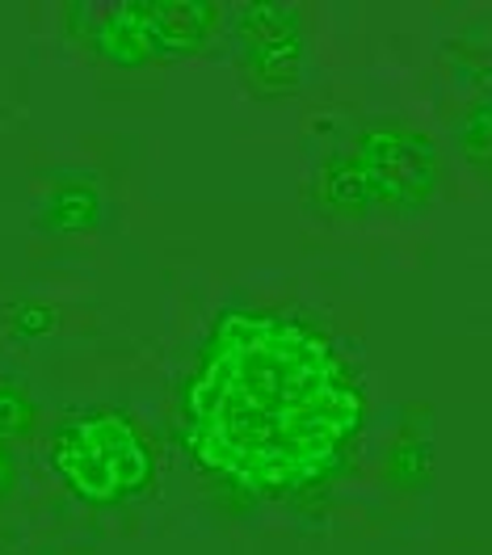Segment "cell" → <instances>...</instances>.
Returning a JSON list of instances; mask_svg holds the SVG:
<instances>
[{"instance_id":"6da1fadb","label":"cell","mask_w":492,"mask_h":555,"mask_svg":"<svg viewBox=\"0 0 492 555\" xmlns=\"http://www.w3.org/2000/svg\"><path fill=\"white\" fill-rule=\"evenodd\" d=\"M362 425L366 396L337 346L279 312L219 315L177 404L194 467L266 501L333 485Z\"/></svg>"},{"instance_id":"7a4b0ae2","label":"cell","mask_w":492,"mask_h":555,"mask_svg":"<svg viewBox=\"0 0 492 555\" xmlns=\"http://www.w3.org/2000/svg\"><path fill=\"white\" fill-rule=\"evenodd\" d=\"M51 463L60 480L72 488V496H80L93 509L122 505L147 492L156 480V451L147 434L114 409L68 421L51 442Z\"/></svg>"},{"instance_id":"3957f363","label":"cell","mask_w":492,"mask_h":555,"mask_svg":"<svg viewBox=\"0 0 492 555\" xmlns=\"http://www.w3.org/2000/svg\"><path fill=\"white\" fill-rule=\"evenodd\" d=\"M72 26L85 35L89 51L102 55L118 68H147V64H169L198 55L211 42L219 26V4L211 0H127L109 4L102 17Z\"/></svg>"},{"instance_id":"277c9868","label":"cell","mask_w":492,"mask_h":555,"mask_svg":"<svg viewBox=\"0 0 492 555\" xmlns=\"http://www.w3.org/2000/svg\"><path fill=\"white\" fill-rule=\"evenodd\" d=\"M353 160L371 177L379 207H422L438 190V147L417 131L375 127L353 139Z\"/></svg>"},{"instance_id":"5b68a950","label":"cell","mask_w":492,"mask_h":555,"mask_svg":"<svg viewBox=\"0 0 492 555\" xmlns=\"http://www.w3.org/2000/svg\"><path fill=\"white\" fill-rule=\"evenodd\" d=\"M236 38L245 51L248 80L261 93H290L303 68V38H299V9L279 0H253L236 17Z\"/></svg>"},{"instance_id":"8992f818","label":"cell","mask_w":492,"mask_h":555,"mask_svg":"<svg viewBox=\"0 0 492 555\" xmlns=\"http://www.w3.org/2000/svg\"><path fill=\"white\" fill-rule=\"evenodd\" d=\"M316 194L324 207L341 210V215H362V210L379 207V203H375V190H371V177L362 173V165H358L353 156L333 160V165L320 173Z\"/></svg>"},{"instance_id":"52a82bcc","label":"cell","mask_w":492,"mask_h":555,"mask_svg":"<svg viewBox=\"0 0 492 555\" xmlns=\"http://www.w3.org/2000/svg\"><path fill=\"white\" fill-rule=\"evenodd\" d=\"M42 219H47V228L68 232V236L93 232L98 219H102V203H98V194H93L89 185H60V190L47 198Z\"/></svg>"},{"instance_id":"ba28073f","label":"cell","mask_w":492,"mask_h":555,"mask_svg":"<svg viewBox=\"0 0 492 555\" xmlns=\"http://www.w3.org/2000/svg\"><path fill=\"white\" fill-rule=\"evenodd\" d=\"M433 472V447L422 434H404L396 447H391V459H387V476L400 488H422Z\"/></svg>"},{"instance_id":"9c48e42d","label":"cell","mask_w":492,"mask_h":555,"mask_svg":"<svg viewBox=\"0 0 492 555\" xmlns=\"http://www.w3.org/2000/svg\"><path fill=\"white\" fill-rule=\"evenodd\" d=\"M35 429V404L17 387H0V442L26 438Z\"/></svg>"},{"instance_id":"30bf717a","label":"cell","mask_w":492,"mask_h":555,"mask_svg":"<svg viewBox=\"0 0 492 555\" xmlns=\"http://www.w3.org/2000/svg\"><path fill=\"white\" fill-rule=\"evenodd\" d=\"M55 320H60V315L51 312V308H42V304H9V308H4V324H9L17 337H42V333L55 328Z\"/></svg>"},{"instance_id":"8fae6325","label":"cell","mask_w":492,"mask_h":555,"mask_svg":"<svg viewBox=\"0 0 492 555\" xmlns=\"http://www.w3.org/2000/svg\"><path fill=\"white\" fill-rule=\"evenodd\" d=\"M463 147L471 152L476 165L489 160V105L484 102L476 105V109L467 114V122H463Z\"/></svg>"},{"instance_id":"7c38bea8","label":"cell","mask_w":492,"mask_h":555,"mask_svg":"<svg viewBox=\"0 0 492 555\" xmlns=\"http://www.w3.org/2000/svg\"><path fill=\"white\" fill-rule=\"evenodd\" d=\"M13 480H17V467H13V454H9V447L0 442V505L9 501V492H13Z\"/></svg>"}]
</instances>
